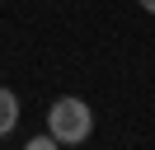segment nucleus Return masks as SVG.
Wrapping results in <instances>:
<instances>
[{
  "label": "nucleus",
  "mask_w": 155,
  "mask_h": 150,
  "mask_svg": "<svg viewBox=\"0 0 155 150\" xmlns=\"http://www.w3.org/2000/svg\"><path fill=\"white\" fill-rule=\"evenodd\" d=\"M24 150H61V141H57V136L47 131V136H33V141H28Z\"/></svg>",
  "instance_id": "obj_3"
},
{
  "label": "nucleus",
  "mask_w": 155,
  "mask_h": 150,
  "mask_svg": "<svg viewBox=\"0 0 155 150\" xmlns=\"http://www.w3.org/2000/svg\"><path fill=\"white\" fill-rule=\"evenodd\" d=\"M141 9H146V14H155V0H141Z\"/></svg>",
  "instance_id": "obj_4"
},
{
  "label": "nucleus",
  "mask_w": 155,
  "mask_h": 150,
  "mask_svg": "<svg viewBox=\"0 0 155 150\" xmlns=\"http://www.w3.org/2000/svg\"><path fill=\"white\" fill-rule=\"evenodd\" d=\"M47 131L61 141V145H85L89 131H94V112H89L85 99H57L47 108Z\"/></svg>",
  "instance_id": "obj_1"
},
{
  "label": "nucleus",
  "mask_w": 155,
  "mask_h": 150,
  "mask_svg": "<svg viewBox=\"0 0 155 150\" xmlns=\"http://www.w3.org/2000/svg\"><path fill=\"white\" fill-rule=\"evenodd\" d=\"M14 127H19V94L0 89V136H10Z\"/></svg>",
  "instance_id": "obj_2"
}]
</instances>
